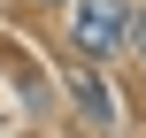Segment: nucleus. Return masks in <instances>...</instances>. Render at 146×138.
Masks as SVG:
<instances>
[{
  "label": "nucleus",
  "instance_id": "nucleus-1",
  "mask_svg": "<svg viewBox=\"0 0 146 138\" xmlns=\"http://www.w3.org/2000/svg\"><path fill=\"white\" fill-rule=\"evenodd\" d=\"M123 38H131V15H123L115 0H77V46H85L92 61H100V54H115Z\"/></svg>",
  "mask_w": 146,
  "mask_h": 138
},
{
  "label": "nucleus",
  "instance_id": "nucleus-2",
  "mask_svg": "<svg viewBox=\"0 0 146 138\" xmlns=\"http://www.w3.org/2000/svg\"><path fill=\"white\" fill-rule=\"evenodd\" d=\"M69 100H77L85 123H115V100L100 92V77H69Z\"/></svg>",
  "mask_w": 146,
  "mask_h": 138
},
{
  "label": "nucleus",
  "instance_id": "nucleus-3",
  "mask_svg": "<svg viewBox=\"0 0 146 138\" xmlns=\"http://www.w3.org/2000/svg\"><path fill=\"white\" fill-rule=\"evenodd\" d=\"M131 46H139V61H146V15H139V23H131Z\"/></svg>",
  "mask_w": 146,
  "mask_h": 138
}]
</instances>
